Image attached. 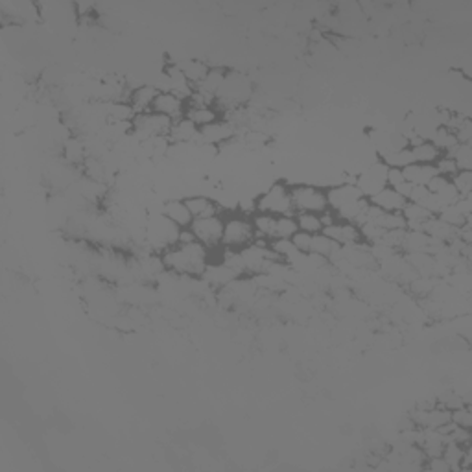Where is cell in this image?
I'll return each instance as SVG.
<instances>
[{
	"label": "cell",
	"mask_w": 472,
	"mask_h": 472,
	"mask_svg": "<svg viewBox=\"0 0 472 472\" xmlns=\"http://www.w3.org/2000/svg\"><path fill=\"white\" fill-rule=\"evenodd\" d=\"M211 251L198 240L190 244H176L161 253L165 270L177 277H203L209 266Z\"/></svg>",
	"instance_id": "cell-1"
},
{
	"label": "cell",
	"mask_w": 472,
	"mask_h": 472,
	"mask_svg": "<svg viewBox=\"0 0 472 472\" xmlns=\"http://www.w3.org/2000/svg\"><path fill=\"white\" fill-rule=\"evenodd\" d=\"M253 100V83L244 72L227 71L222 88L216 95V109L222 113L236 109V107H246Z\"/></svg>",
	"instance_id": "cell-2"
},
{
	"label": "cell",
	"mask_w": 472,
	"mask_h": 472,
	"mask_svg": "<svg viewBox=\"0 0 472 472\" xmlns=\"http://www.w3.org/2000/svg\"><path fill=\"white\" fill-rule=\"evenodd\" d=\"M179 233H181V229L174 222L166 218L163 211L150 214V218L146 222L148 249L161 255L163 251H166V249L179 242Z\"/></svg>",
	"instance_id": "cell-3"
},
{
	"label": "cell",
	"mask_w": 472,
	"mask_h": 472,
	"mask_svg": "<svg viewBox=\"0 0 472 472\" xmlns=\"http://www.w3.org/2000/svg\"><path fill=\"white\" fill-rule=\"evenodd\" d=\"M255 242L253 222L249 214L233 213L224 216V236H222V248L224 249H240L248 248Z\"/></svg>",
	"instance_id": "cell-4"
},
{
	"label": "cell",
	"mask_w": 472,
	"mask_h": 472,
	"mask_svg": "<svg viewBox=\"0 0 472 472\" xmlns=\"http://www.w3.org/2000/svg\"><path fill=\"white\" fill-rule=\"evenodd\" d=\"M255 213L272 214V216H292V214H295L288 185L279 181V183L272 185L266 192H262L255 201Z\"/></svg>",
	"instance_id": "cell-5"
},
{
	"label": "cell",
	"mask_w": 472,
	"mask_h": 472,
	"mask_svg": "<svg viewBox=\"0 0 472 472\" xmlns=\"http://www.w3.org/2000/svg\"><path fill=\"white\" fill-rule=\"evenodd\" d=\"M290 194H292L294 213L321 214L329 209L327 192H324L321 187H314V185H295V187H290Z\"/></svg>",
	"instance_id": "cell-6"
},
{
	"label": "cell",
	"mask_w": 472,
	"mask_h": 472,
	"mask_svg": "<svg viewBox=\"0 0 472 472\" xmlns=\"http://www.w3.org/2000/svg\"><path fill=\"white\" fill-rule=\"evenodd\" d=\"M172 122L168 117H163L159 113L148 111L137 115L131 122V135H135L141 142L157 139V137H168L172 130Z\"/></svg>",
	"instance_id": "cell-7"
},
{
	"label": "cell",
	"mask_w": 472,
	"mask_h": 472,
	"mask_svg": "<svg viewBox=\"0 0 472 472\" xmlns=\"http://www.w3.org/2000/svg\"><path fill=\"white\" fill-rule=\"evenodd\" d=\"M190 229L194 233L196 240L203 244L209 251L220 249L222 248V236H224V214L194 220Z\"/></svg>",
	"instance_id": "cell-8"
},
{
	"label": "cell",
	"mask_w": 472,
	"mask_h": 472,
	"mask_svg": "<svg viewBox=\"0 0 472 472\" xmlns=\"http://www.w3.org/2000/svg\"><path fill=\"white\" fill-rule=\"evenodd\" d=\"M388 166L384 165L382 161L378 159L375 163H369V166L364 168L360 176L354 179L356 187L360 189L364 198H373V196L380 192L384 187H388Z\"/></svg>",
	"instance_id": "cell-9"
},
{
	"label": "cell",
	"mask_w": 472,
	"mask_h": 472,
	"mask_svg": "<svg viewBox=\"0 0 472 472\" xmlns=\"http://www.w3.org/2000/svg\"><path fill=\"white\" fill-rule=\"evenodd\" d=\"M152 111L159 113L163 117H168L172 122H177L181 120L187 115V102L183 98H179L174 93H168V91H159V95L155 98L154 107Z\"/></svg>",
	"instance_id": "cell-10"
},
{
	"label": "cell",
	"mask_w": 472,
	"mask_h": 472,
	"mask_svg": "<svg viewBox=\"0 0 472 472\" xmlns=\"http://www.w3.org/2000/svg\"><path fill=\"white\" fill-rule=\"evenodd\" d=\"M235 133L236 128H233L229 122H225V120L220 118L218 122L201 128L198 141H201L203 146H206V144L209 146H222L225 142H229L231 139H235Z\"/></svg>",
	"instance_id": "cell-11"
},
{
	"label": "cell",
	"mask_w": 472,
	"mask_h": 472,
	"mask_svg": "<svg viewBox=\"0 0 472 472\" xmlns=\"http://www.w3.org/2000/svg\"><path fill=\"white\" fill-rule=\"evenodd\" d=\"M327 192V201H329V209L331 211H340L342 206L353 203V201L364 198V194L360 192V189L356 187V183H342L334 185Z\"/></svg>",
	"instance_id": "cell-12"
},
{
	"label": "cell",
	"mask_w": 472,
	"mask_h": 472,
	"mask_svg": "<svg viewBox=\"0 0 472 472\" xmlns=\"http://www.w3.org/2000/svg\"><path fill=\"white\" fill-rule=\"evenodd\" d=\"M323 235H327L331 240L338 244V246H351V244L362 242V235L358 225L349 224V222H340L338 220L336 224L329 225V227H323L321 231Z\"/></svg>",
	"instance_id": "cell-13"
},
{
	"label": "cell",
	"mask_w": 472,
	"mask_h": 472,
	"mask_svg": "<svg viewBox=\"0 0 472 472\" xmlns=\"http://www.w3.org/2000/svg\"><path fill=\"white\" fill-rule=\"evenodd\" d=\"M369 203L375 205L377 209L384 211V213H402V209L406 206L408 200L404 196H401L395 189L391 187H384L380 192L369 198Z\"/></svg>",
	"instance_id": "cell-14"
},
{
	"label": "cell",
	"mask_w": 472,
	"mask_h": 472,
	"mask_svg": "<svg viewBox=\"0 0 472 472\" xmlns=\"http://www.w3.org/2000/svg\"><path fill=\"white\" fill-rule=\"evenodd\" d=\"M201 279H203L211 288H214L218 292V290L229 286L235 279H238V275H236L233 270H229L227 266L222 264V262H216V264L209 262L205 273H203V277Z\"/></svg>",
	"instance_id": "cell-15"
},
{
	"label": "cell",
	"mask_w": 472,
	"mask_h": 472,
	"mask_svg": "<svg viewBox=\"0 0 472 472\" xmlns=\"http://www.w3.org/2000/svg\"><path fill=\"white\" fill-rule=\"evenodd\" d=\"M157 95H159V88L155 85H139V87L131 91L128 102H130V106L133 107V111L137 115H142V113L152 111Z\"/></svg>",
	"instance_id": "cell-16"
},
{
	"label": "cell",
	"mask_w": 472,
	"mask_h": 472,
	"mask_svg": "<svg viewBox=\"0 0 472 472\" xmlns=\"http://www.w3.org/2000/svg\"><path fill=\"white\" fill-rule=\"evenodd\" d=\"M187 206H189L190 214L194 220L201 218H211V216H218L222 214V209L218 206L216 201H213L206 196H190L185 200Z\"/></svg>",
	"instance_id": "cell-17"
},
{
	"label": "cell",
	"mask_w": 472,
	"mask_h": 472,
	"mask_svg": "<svg viewBox=\"0 0 472 472\" xmlns=\"http://www.w3.org/2000/svg\"><path fill=\"white\" fill-rule=\"evenodd\" d=\"M163 214H165L166 218L170 220V222H174L179 229H187V227H190L192 222H194V218H192V214H190L189 206H187L185 200L166 201L165 205H163Z\"/></svg>",
	"instance_id": "cell-18"
},
{
	"label": "cell",
	"mask_w": 472,
	"mask_h": 472,
	"mask_svg": "<svg viewBox=\"0 0 472 472\" xmlns=\"http://www.w3.org/2000/svg\"><path fill=\"white\" fill-rule=\"evenodd\" d=\"M423 231L430 236L432 242L439 244L452 242L456 236H458V229H456V227L449 225L447 222H442V220L437 218V216H432V218L425 224Z\"/></svg>",
	"instance_id": "cell-19"
},
{
	"label": "cell",
	"mask_w": 472,
	"mask_h": 472,
	"mask_svg": "<svg viewBox=\"0 0 472 472\" xmlns=\"http://www.w3.org/2000/svg\"><path fill=\"white\" fill-rule=\"evenodd\" d=\"M404 179L413 187H426L432 179L437 176V170L434 165H419V163H412L406 168H402Z\"/></svg>",
	"instance_id": "cell-20"
},
{
	"label": "cell",
	"mask_w": 472,
	"mask_h": 472,
	"mask_svg": "<svg viewBox=\"0 0 472 472\" xmlns=\"http://www.w3.org/2000/svg\"><path fill=\"white\" fill-rule=\"evenodd\" d=\"M198 135H200V128L194 122H190L189 118H181V120L172 124L168 139H170L172 144H187V142L196 141Z\"/></svg>",
	"instance_id": "cell-21"
},
{
	"label": "cell",
	"mask_w": 472,
	"mask_h": 472,
	"mask_svg": "<svg viewBox=\"0 0 472 472\" xmlns=\"http://www.w3.org/2000/svg\"><path fill=\"white\" fill-rule=\"evenodd\" d=\"M402 216H404V222H406V229L423 231L425 224L434 216V214H432L430 211H426L425 206L408 201L406 206L402 209Z\"/></svg>",
	"instance_id": "cell-22"
},
{
	"label": "cell",
	"mask_w": 472,
	"mask_h": 472,
	"mask_svg": "<svg viewBox=\"0 0 472 472\" xmlns=\"http://www.w3.org/2000/svg\"><path fill=\"white\" fill-rule=\"evenodd\" d=\"M87 157V146H85V142H83L80 137H69V139L63 142V159H65L69 165L82 166Z\"/></svg>",
	"instance_id": "cell-23"
},
{
	"label": "cell",
	"mask_w": 472,
	"mask_h": 472,
	"mask_svg": "<svg viewBox=\"0 0 472 472\" xmlns=\"http://www.w3.org/2000/svg\"><path fill=\"white\" fill-rule=\"evenodd\" d=\"M430 236L426 235L425 231H406V236H404V242H402L401 253H428V248H430Z\"/></svg>",
	"instance_id": "cell-24"
},
{
	"label": "cell",
	"mask_w": 472,
	"mask_h": 472,
	"mask_svg": "<svg viewBox=\"0 0 472 472\" xmlns=\"http://www.w3.org/2000/svg\"><path fill=\"white\" fill-rule=\"evenodd\" d=\"M185 118H189L190 122H194L198 128H205L209 124H214L218 122L220 111L214 106H196V107H187V115Z\"/></svg>",
	"instance_id": "cell-25"
},
{
	"label": "cell",
	"mask_w": 472,
	"mask_h": 472,
	"mask_svg": "<svg viewBox=\"0 0 472 472\" xmlns=\"http://www.w3.org/2000/svg\"><path fill=\"white\" fill-rule=\"evenodd\" d=\"M275 220H277V216H272V214H264V213L251 214V222H253V229H255V240L272 242L273 229H275Z\"/></svg>",
	"instance_id": "cell-26"
},
{
	"label": "cell",
	"mask_w": 472,
	"mask_h": 472,
	"mask_svg": "<svg viewBox=\"0 0 472 472\" xmlns=\"http://www.w3.org/2000/svg\"><path fill=\"white\" fill-rule=\"evenodd\" d=\"M177 65L181 67L185 78L189 80V83L194 88L205 80V76L211 71V67L206 65L205 61H201V59H185L183 63H177Z\"/></svg>",
	"instance_id": "cell-27"
},
{
	"label": "cell",
	"mask_w": 472,
	"mask_h": 472,
	"mask_svg": "<svg viewBox=\"0 0 472 472\" xmlns=\"http://www.w3.org/2000/svg\"><path fill=\"white\" fill-rule=\"evenodd\" d=\"M410 154H412L413 163H419V165H436L442 155L430 141H423L412 146Z\"/></svg>",
	"instance_id": "cell-28"
},
{
	"label": "cell",
	"mask_w": 472,
	"mask_h": 472,
	"mask_svg": "<svg viewBox=\"0 0 472 472\" xmlns=\"http://www.w3.org/2000/svg\"><path fill=\"white\" fill-rule=\"evenodd\" d=\"M430 142L442 155H449L450 152L460 144L458 139H456L454 131L450 130V128H445V126H439V128L434 131V135L430 137Z\"/></svg>",
	"instance_id": "cell-29"
},
{
	"label": "cell",
	"mask_w": 472,
	"mask_h": 472,
	"mask_svg": "<svg viewBox=\"0 0 472 472\" xmlns=\"http://www.w3.org/2000/svg\"><path fill=\"white\" fill-rule=\"evenodd\" d=\"M378 159L382 161L388 168H401V170L413 163L410 148H404V150H388V152L378 155Z\"/></svg>",
	"instance_id": "cell-30"
},
{
	"label": "cell",
	"mask_w": 472,
	"mask_h": 472,
	"mask_svg": "<svg viewBox=\"0 0 472 472\" xmlns=\"http://www.w3.org/2000/svg\"><path fill=\"white\" fill-rule=\"evenodd\" d=\"M299 231L295 216H277L275 229H273V240H292V236ZM272 240V242H273Z\"/></svg>",
	"instance_id": "cell-31"
},
{
	"label": "cell",
	"mask_w": 472,
	"mask_h": 472,
	"mask_svg": "<svg viewBox=\"0 0 472 472\" xmlns=\"http://www.w3.org/2000/svg\"><path fill=\"white\" fill-rule=\"evenodd\" d=\"M340 248L334 240H331L329 236L323 235V233H318V235H312V244H310V253L319 255V257H324L329 260L334 255V251Z\"/></svg>",
	"instance_id": "cell-32"
},
{
	"label": "cell",
	"mask_w": 472,
	"mask_h": 472,
	"mask_svg": "<svg viewBox=\"0 0 472 472\" xmlns=\"http://www.w3.org/2000/svg\"><path fill=\"white\" fill-rule=\"evenodd\" d=\"M378 227H382L384 231H393V229H406V222L402 213H384L378 209L375 218L371 220Z\"/></svg>",
	"instance_id": "cell-33"
},
{
	"label": "cell",
	"mask_w": 472,
	"mask_h": 472,
	"mask_svg": "<svg viewBox=\"0 0 472 472\" xmlns=\"http://www.w3.org/2000/svg\"><path fill=\"white\" fill-rule=\"evenodd\" d=\"M295 222H297V227L303 233H308V235H318L323 231V224H321V218L319 214L314 213H295Z\"/></svg>",
	"instance_id": "cell-34"
},
{
	"label": "cell",
	"mask_w": 472,
	"mask_h": 472,
	"mask_svg": "<svg viewBox=\"0 0 472 472\" xmlns=\"http://www.w3.org/2000/svg\"><path fill=\"white\" fill-rule=\"evenodd\" d=\"M465 450H467V447H463V445H460V442L447 441V445H445V449H442L441 456L445 458V461L449 463L452 471H460L461 460H463Z\"/></svg>",
	"instance_id": "cell-35"
},
{
	"label": "cell",
	"mask_w": 472,
	"mask_h": 472,
	"mask_svg": "<svg viewBox=\"0 0 472 472\" xmlns=\"http://www.w3.org/2000/svg\"><path fill=\"white\" fill-rule=\"evenodd\" d=\"M437 281H439V279L421 277V275H417V277L413 279L412 283L408 284V286H410V292H412V295L419 297V299H426V297H430L432 292H434V288H436Z\"/></svg>",
	"instance_id": "cell-36"
},
{
	"label": "cell",
	"mask_w": 472,
	"mask_h": 472,
	"mask_svg": "<svg viewBox=\"0 0 472 472\" xmlns=\"http://www.w3.org/2000/svg\"><path fill=\"white\" fill-rule=\"evenodd\" d=\"M454 159L458 170H472V146L471 144H458L449 154Z\"/></svg>",
	"instance_id": "cell-37"
},
{
	"label": "cell",
	"mask_w": 472,
	"mask_h": 472,
	"mask_svg": "<svg viewBox=\"0 0 472 472\" xmlns=\"http://www.w3.org/2000/svg\"><path fill=\"white\" fill-rule=\"evenodd\" d=\"M450 181H452V185H454L461 198H467V196L472 194V170H460Z\"/></svg>",
	"instance_id": "cell-38"
},
{
	"label": "cell",
	"mask_w": 472,
	"mask_h": 472,
	"mask_svg": "<svg viewBox=\"0 0 472 472\" xmlns=\"http://www.w3.org/2000/svg\"><path fill=\"white\" fill-rule=\"evenodd\" d=\"M450 421H452L456 426H461V428H469V430H471L472 428L471 406L465 404V406H460V408H456V410H452V412H450Z\"/></svg>",
	"instance_id": "cell-39"
},
{
	"label": "cell",
	"mask_w": 472,
	"mask_h": 472,
	"mask_svg": "<svg viewBox=\"0 0 472 472\" xmlns=\"http://www.w3.org/2000/svg\"><path fill=\"white\" fill-rule=\"evenodd\" d=\"M406 231L408 229L386 231L380 242H384V244H386V246H390V248H393V249H395V251H401L402 242H404V236H406Z\"/></svg>",
	"instance_id": "cell-40"
},
{
	"label": "cell",
	"mask_w": 472,
	"mask_h": 472,
	"mask_svg": "<svg viewBox=\"0 0 472 472\" xmlns=\"http://www.w3.org/2000/svg\"><path fill=\"white\" fill-rule=\"evenodd\" d=\"M436 170H437V176H442V177H449V179H452V177L458 174V166H456L454 159H450L449 155H441V159L437 161L436 165Z\"/></svg>",
	"instance_id": "cell-41"
},
{
	"label": "cell",
	"mask_w": 472,
	"mask_h": 472,
	"mask_svg": "<svg viewBox=\"0 0 472 472\" xmlns=\"http://www.w3.org/2000/svg\"><path fill=\"white\" fill-rule=\"evenodd\" d=\"M423 471H430V472H452L450 465L445 461L442 456H436V458H426L425 467Z\"/></svg>",
	"instance_id": "cell-42"
},
{
	"label": "cell",
	"mask_w": 472,
	"mask_h": 472,
	"mask_svg": "<svg viewBox=\"0 0 472 472\" xmlns=\"http://www.w3.org/2000/svg\"><path fill=\"white\" fill-rule=\"evenodd\" d=\"M292 244L295 246V249L299 253H310V244H312V235L308 233H303V231H297L294 236H292Z\"/></svg>",
	"instance_id": "cell-43"
},
{
	"label": "cell",
	"mask_w": 472,
	"mask_h": 472,
	"mask_svg": "<svg viewBox=\"0 0 472 472\" xmlns=\"http://www.w3.org/2000/svg\"><path fill=\"white\" fill-rule=\"evenodd\" d=\"M428 198H430V190L426 189V187H413L412 194H410L408 201H412V203H417V205L423 206Z\"/></svg>",
	"instance_id": "cell-44"
},
{
	"label": "cell",
	"mask_w": 472,
	"mask_h": 472,
	"mask_svg": "<svg viewBox=\"0 0 472 472\" xmlns=\"http://www.w3.org/2000/svg\"><path fill=\"white\" fill-rule=\"evenodd\" d=\"M404 181H406V179H404V174H402L401 168H390V170H388V187L397 189V187L404 183Z\"/></svg>",
	"instance_id": "cell-45"
}]
</instances>
